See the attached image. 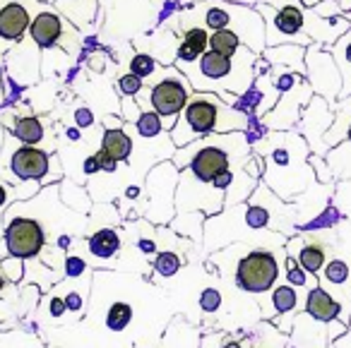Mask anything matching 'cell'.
Listing matches in <instances>:
<instances>
[{"label": "cell", "instance_id": "1", "mask_svg": "<svg viewBox=\"0 0 351 348\" xmlns=\"http://www.w3.org/2000/svg\"><path fill=\"white\" fill-rule=\"evenodd\" d=\"M188 27H202L210 34L219 29H234L243 46H248L258 55H263L267 49L265 20L253 5H241L229 0H197L178 15V29Z\"/></svg>", "mask_w": 351, "mask_h": 348}, {"label": "cell", "instance_id": "2", "mask_svg": "<svg viewBox=\"0 0 351 348\" xmlns=\"http://www.w3.org/2000/svg\"><path fill=\"white\" fill-rule=\"evenodd\" d=\"M245 132L248 130V116L236 111L226 101H221L212 92H193L188 99L186 108L181 111L176 125L171 127V145L176 149L188 147L193 142L202 140L207 135L217 132Z\"/></svg>", "mask_w": 351, "mask_h": 348}, {"label": "cell", "instance_id": "3", "mask_svg": "<svg viewBox=\"0 0 351 348\" xmlns=\"http://www.w3.org/2000/svg\"><path fill=\"white\" fill-rule=\"evenodd\" d=\"M51 161H53L51 151L41 149V147L22 145L17 137H12L8 132L5 147H3V154H0V175L15 188L27 183V180L44 183V178L51 171Z\"/></svg>", "mask_w": 351, "mask_h": 348}, {"label": "cell", "instance_id": "4", "mask_svg": "<svg viewBox=\"0 0 351 348\" xmlns=\"http://www.w3.org/2000/svg\"><path fill=\"white\" fill-rule=\"evenodd\" d=\"M193 92H195V89L191 87L188 77L176 68V65H166L164 77L142 89V94L149 99V108H147V111H154L156 116L164 121V127L169 132H171V127L176 125L181 111L186 108Z\"/></svg>", "mask_w": 351, "mask_h": 348}, {"label": "cell", "instance_id": "5", "mask_svg": "<svg viewBox=\"0 0 351 348\" xmlns=\"http://www.w3.org/2000/svg\"><path fill=\"white\" fill-rule=\"evenodd\" d=\"M80 29L63 17L56 5L51 3H44L41 10H36L34 20H32L29 27V36L36 41L41 51H49V49H63L68 55L77 53V46H80Z\"/></svg>", "mask_w": 351, "mask_h": 348}, {"label": "cell", "instance_id": "6", "mask_svg": "<svg viewBox=\"0 0 351 348\" xmlns=\"http://www.w3.org/2000/svg\"><path fill=\"white\" fill-rule=\"evenodd\" d=\"M178 175L173 161H161L149 171L145 180L147 188V219L154 223L173 221L176 214V188H178Z\"/></svg>", "mask_w": 351, "mask_h": 348}, {"label": "cell", "instance_id": "7", "mask_svg": "<svg viewBox=\"0 0 351 348\" xmlns=\"http://www.w3.org/2000/svg\"><path fill=\"white\" fill-rule=\"evenodd\" d=\"M46 243H49V238H46V228L41 221L32 216H8L0 260H3V252H8V257L36 260L44 252Z\"/></svg>", "mask_w": 351, "mask_h": 348}, {"label": "cell", "instance_id": "8", "mask_svg": "<svg viewBox=\"0 0 351 348\" xmlns=\"http://www.w3.org/2000/svg\"><path fill=\"white\" fill-rule=\"evenodd\" d=\"M279 276L277 257L269 250H250L236 266V284L248 293H265Z\"/></svg>", "mask_w": 351, "mask_h": 348}, {"label": "cell", "instance_id": "9", "mask_svg": "<svg viewBox=\"0 0 351 348\" xmlns=\"http://www.w3.org/2000/svg\"><path fill=\"white\" fill-rule=\"evenodd\" d=\"M41 58H44L41 49L36 46V41L32 39L29 34H27L25 39L20 41V44H15L5 53V60H8L5 68H8L10 77L15 79L17 84L27 87V84H34L36 79H39Z\"/></svg>", "mask_w": 351, "mask_h": 348}, {"label": "cell", "instance_id": "10", "mask_svg": "<svg viewBox=\"0 0 351 348\" xmlns=\"http://www.w3.org/2000/svg\"><path fill=\"white\" fill-rule=\"evenodd\" d=\"M32 15L29 3L22 0H8L0 5V53H8L15 44H20L32 27Z\"/></svg>", "mask_w": 351, "mask_h": 348}, {"label": "cell", "instance_id": "11", "mask_svg": "<svg viewBox=\"0 0 351 348\" xmlns=\"http://www.w3.org/2000/svg\"><path fill=\"white\" fill-rule=\"evenodd\" d=\"M311 94H313V87L306 82V79L296 82L291 89L282 92L277 106L263 118V123L269 127H289L298 118V108H301L303 103L311 101Z\"/></svg>", "mask_w": 351, "mask_h": 348}, {"label": "cell", "instance_id": "12", "mask_svg": "<svg viewBox=\"0 0 351 348\" xmlns=\"http://www.w3.org/2000/svg\"><path fill=\"white\" fill-rule=\"evenodd\" d=\"M3 127L12 137H17L22 145H32V147H41V142L49 137L46 121L39 116H12V113H8Z\"/></svg>", "mask_w": 351, "mask_h": 348}, {"label": "cell", "instance_id": "13", "mask_svg": "<svg viewBox=\"0 0 351 348\" xmlns=\"http://www.w3.org/2000/svg\"><path fill=\"white\" fill-rule=\"evenodd\" d=\"M263 58L267 60L269 65L289 68L298 75H306V46H298V44L269 46V49H265Z\"/></svg>", "mask_w": 351, "mask_h": 348}, {"label": "cell", "instance_id": "14", "mask_svg": "<svg viewBox=\"0 0 351 348\" xmlns=\"http://www.w3.org/2000/svg\"><path fill=\"white\" fill-rule=\"evenodd\" d=\"M53 5L80 32H89L94 25V15L99 10V0H56Z\"/></svg>", "mask_w": 351, "mask_h": 348}, {"label": "cell", "instance_id": "15", "mask_svg": "<svg viewBox=\"0 0 351 348\" xmlns=\"http://www.w3.org/2000/svg\"><path fill=\"white\" fill-rule=\"evenodd\" d=\"M121 233L116 228H99L97 233L87 238V250L97 260H113L121 252Z\"/></svg>", "mask_w": 351, "mask_h": 348}, {"label": "cell", "instance_id": "16", "mask_svg": "<svg viewBox=\"0 0 351 348\" xmlns=\"http://www.w3.org/2000/svg\"><path fill=\"white\" fill-rule=\"evenodd\" d=\"M101 149L116 161H128L135 149V142L125 132V127H106L101 137Z\"/></svg>", "mask_w": 351, "mask_h": 348}, {"label": "cell", "instance_id": "17", "mask_svg": "<svg viewBox=\"0 0 351 348\" xmlns=\"http://www.w3.org/2000/svg\"><path fill=\"white\" fill-rule=\"evenodd\" d=\"M306 310L311 317L320 319V322H330V319H335L337 314H339V303H337L327 290L313 288L311 293H308Z\"/></svg>", "mask_w": 351, "mask_h": 348}, {"label": "cell", "instance_id": "18", "mask_svg": "<svg viewBox=\"0 0 351 348\" xmlns=\"http://www.w3.org/2000/svg\"><path fill=\"white\" fill-rule=\"evenodd\" d=\"M210 49L221 55L234 58V55L243 49V41H241V36L236 34L234 29H219V32H212L210 34Z\"/></svg>", "mask_w": 351, "mask_h": 348}, {"label": "cell", "instance_id": "19", "mask_svg": "<svg viewBox=\"0 0 351 348\" xmlns=\"http://www.w3.org/2000/svg\"><path fill=\"white\" fill-rule=\"evenodd\" d=\"M132 314H135V310H132L130 303L116 300V303H111L106 310V329H111V332H123V329L130 327Z\"/></svg>", "mask_w": 351, "mask_h": 348}, {"label": "cell", "instance_id": "20", "mask_svg": "<svg viewBox=\"0 0 351 348\" xmlns=\"http://www.w3.org/2000/svg\"><path fill=\"white\" fill-rule=\"evenodd\" d=\"M325 245L317 240L308 243V245L301 247V252H298V264L303 266V269L308 271V274H317V271L325 266Z\"/></svg>", "mask_w": 351, "mask_h": 348}, {"label": "cell", "instance_id": "21", "mask_svg": "<svg viewBox=\"0 0 351 348\" xmlns=\"http://www.w3.org/2000/svg\"><path fill=\"white\" fill-rule=\"evenodd\" d=\"M183 260L178 252L173 250H161L154 255V262H152V269L156 271L159 276H164V279H169V276H176L178 274V269H181Z\"/></svg>", "mask_w": 351, "mask_h": 348}, {"label": "cell", "instance_id": "22", "mask_svg": "<svg viewBox=\"0 0 351 348\" xmlns=\"http://www.w3.org/2000/svg\"><path fill=\"white\" fill-rule=\"evenodd\" d=\"M159 60L154 58V55H149V53H135L130 58V70L128 73H132V75H137L140 79H152V77H156L159 75Z\"/></svg>", "mask_w": 351, "mask_h": 348}, {"label": "cell", "instance_id": "23", "mask_svg": "<svg viewBox=\"0 0 351 348\" xmlns=\"http://www.w3.org/2000/svg\"><path fill=\"white\" fill-rule=\"evenodd\" d=\"M135 130H137V135L145 137V140H154L166 127H164V121H161L154 111H142V116L137 118V123H135Z\"/></svg>", "mask_w": 351, "mask_h": 348}, {"label": "cell", "instance_id": "24", "mask_svg": "<svg viewBox=\"0 0 351 348\" xmlns=\"http://www.w3.org/2000/svg\"><path fill=\"white\" fill-rule=\"evenodd\" d=\"M296 300H298V295H296V290L291 288V286H279L277 290L272 293V305H274V310L277 312H291L293 308H296Z\"/></svg>", "mask_w": 351, "mask_h": 348}, {"label": "cell", "instance_id": "25", "mask_svg": "<svg viewBox=\"0 0 351 348\" xmlns=\"http://www.w3.org/2000/svg\"><path fill=\"white\" fill-rule=\"evenodd\" d=\"M116 89H118L121 97H137V94L145 89V79H140L132 73H125L116 79Z\"/></svg>", "mask_w": 351, "mask_h": 348}, {"label": "cell", "instance_id": "26", "mask_svg": "<svg viewBox=\"0 0 351 348\" xmlns=\"http://www.w3.org/2000/svg\"><path fill=\"white\" fill-rule=\"evenodd\" d=\"M0 274L5 276L8 281H20L25 276V260L20 257H5V260H0Z\"/></svg>", "mask_w": 351, "mask_h": 348}, {"label": "cell", "instance_id": "27", "mask_svg": "<svg viewBox=\"0 0 351 348\" xmlns=\"http://www.w3.org/2000/svg\"><path fill=\"white\" fill-rule=\"evenodd\" d=\"M200 308H202V312H207V314H212V312H217V310L221 308V293L217 288H205L200 293Z\"/></svg>", "mask_w": 351, "mask_h": 348}, {"label": "cell", "instance_id": "28", "mask_svg": "<svg viewBox=\"0 0 351 348\" xmlns=\"http://www.w3.org/2000/svg\"><path fill=\"white\" fill-rule=\"evenodd\" d=\"M121 106H123L121 118L128 123V125H135L137 118L142 116V108H140V103H137V99H135V97H123Z\"/></svg>", "mask_w": 351, "mask_h": 348}, {"label": "cell", "instance_id": "29", "mask_svg": "<svg viewBox=\"0 0 351 348\" xmlns=\"http://www.w3.org/2000/svg\"><path fill=\"white\" fill-rule=\"evenodd\" d=\"M346 276H349V266L341 260H332L330 264L325 266V279L332 281V284H344Z\"/></svg>", "mask_w": 351, "mask_h": 348}, {"label": "cell", "instance_id": "30", "mask_svg": "<svg viewBox=\"0 0 351 348\" xmlns=\"http://www.w3.org/2000/svg\"><path fill=\"white\" fill-rule=\"evenodd\" d=\"M84 271H87V264H84L82 257H77V255L65 257V276H68V279H77Z\"/></svg>", "mask_w": 351, "mask_h": 348}, {"label": "cell", "instance_id": "31", "mask_svg": "<svg viewBox=\"0 0 351 348\" xmlns=\"http://www.w3.org/2000/svg\"><path fill=\"white\" fill-rule=\"evenodd\" d=\"M12 199H17V190H15V185H10L5 178H3V175H0V214L5 212L8 204H10Z\"/></svg>", "mask_w": 351, "mask_h": 348}, {"label": "cell", "instance_id": "32", "mask_svg": "<svg viewBox=\"0 0 351 348\" xmlns=\"http://www.w3.org/2000/svg\"><path fill=\"white\" fill-rule=\"evenodd\" d=\"M287 271H289V281L296 286H306L308 276H306V269L301 264H296L293 260H287Z\"/></svg>", "mask_w": 351, "mask_h": 348}, {"label": "cell", "instance_id": "33", "mask_svg": "<svg viewBox=\"0 0 351 348\" xmlns=\"http://www.w3.org/2000/svg\"><path fill=\"white\" fill-rule=\"evenodd\" d=\"M73 121L77 127H92L94 125V111L87 106H80L77 111L73 113Z\"/></svg>", "mask_w": 351, "mask_h": 348}, {"label": "cell", "instance_id": "34", "mask_svg": "<svg viewBox=\"0 0 351 348\" xmlns=\"http://www.w3.org/2000/svg\"><path fill=\"white\" fill-rule=\"evenodd\" d=\"M97 159H99V166H101L104 173H116V171H118V164H121V161H116L113 156H108L104 149H99V151H97Z\"/></svg>", "mask_w": 351, "mask_h": 348}, {"label": "cell", "instance_id": "35", "mask_svg": "<svg viewBox=\"0 0 351 348\" xmlns=\"http://www.w3.org/2000/svg\"><path fill=\"white\" fill-rule=\"evenodd\" d=\"M65 310H68V305H65V298L63 295H51V303H49V314L51 317H63Z\"/></svg>", "mask_w": 351, "mask_h": 348}, {"label": "cell", "instance_id": "36", "mask_svg": "<svg viewBox=\"0 0 351 348\" xmlns=\"http://www.w3.org/2000/svg\"><path fill=\"white\" fill-rule=\"evenodd\" d=\"M84 175H94V173H99L101 171V166H99V159H97V154H92V156H87L84 159Z\"/></svg>", "mask_w": 351, "mask_h": 348}, {"label": "cell", "instance_id": "37", "mask_svg": "<svg viewBox=\"0 0 351 348\" xmlns=\"http://www.w3.org/2000/svg\"><path fill=\"white\" fill-rule=\"evenodd\" d=\"M137 247H140L142 252H147V255H154L156 240H152V238H140V240H137Z\"/></svg>", "mask_w": 351, "mask_h": 348}, {"label": "cell", "instance_id": "38", "mask_svg": "<svg viewBox=\"0 0 351 348\" xmlns=\"http://www.w3.org/2000/svg\"><path fill=\"white\" fill-rule=\"evenodd\" d=\"M128 123L123 118H113V116H106L104 118V127H125Z\"/></svg>", "mask_w": 351, "mask_h": 348}, {"label": "cell", "instance_id": "39", "mask_svg": "<svg viewBox=\"0 0 351 348\" xmlns=\"http://www.w3.org/2000/svg\"><path fill=\"white\" fill-rule=\"evenodd\" d=\"M221 348H243V346H241V341H236V338H226V341L221 343Z\"/></svg>", "mask_w": 351, "mask_h": 348}, {"label": "cell", "instance_id": "40", "mask_svg": "<svg viewBox=\"0 0 351 348\" xmlns=\"http://www.w3.org/2000/svg\"><path fill=\"white\" fill-rule=\"evenodd\" d=\"M5 135H8V130L0 125V154H3V147H5Z\"/></svg>", "mask_w": 351, "mask_h": 348}, {"label": "cell", "instance_id": "41", "mask_svg": "<svg viewBox=\"0 0 351 348\" xmlns=\"http://www.w3.org/2000/svg\"><path fill=\"white\" fill-rule=\"evenodd\" d=\"M68 137H70V140L77 142L80 140V130H77V127H68Z\"/></svg>", "mask_w": 351, "mask_h": 348}, {"label": "cell", "instance_id": "42", "mask_svg": "<svg viewBox=\"0 0 351 348\" xmlns=\"http://www.w3.org/2000/svg\"><path fill=\"white\" fill-rule=\"evenodd\" d=\"M229 3H241V5H255L258 0H229Z\"/></svg>", "mask_w": 351, "mask_h": 348}, {"label": "cell", "instance_id": "43", "mask_svg": "<svg viewBox=\"0 0 351 348\" xmlns=\"http://www.w3.org/2000/svg\"><path fill=\"white\" fill-rule=\"evenodd\" d=\"M301 3H303L306 8H315L317 3H322V0H301Z\"/></svg>", "mask_w": 351, "mask_h": 348}, {"label": "cell", "instance_id": "44", "mask_svg": "<svg viewBox=\"0 0 351 348\" xmlns=\"http://www.w3.org/2000/svg\"><path fill=\"white\" fill-rule=\"evenodd\" d=\"M3 288H5V276L0 274V293H3Z\"/></svg>", "mask_w": 351, "mask_h": 348}, {"label": "cell", "instance_id": "45", "mask_svg": "<svg viewBox=\"0 0 351 348\" xmlns=\"http://www.w3.org/2000/svg\"><path fill=\"white\" fill-rule=\"evenodd\" d=\"M346 137H349V142H351V123H349V127H346Z\"/></svg>", "mask_w": 351, "mask_h": 348}, {"label": "cell", "instance_id": "46", "mask_svg": "<svg viewBox=\"0 0 351 348\" xmlns=\"http://www.w3.org/2000/svg\"><path fill=\"white\" fill-rule=\"evenodd\" d=\"M0 101H3V82H0Z\"/></svg>", "mask_w": 351, "mask_h": 348}]
</instances>
